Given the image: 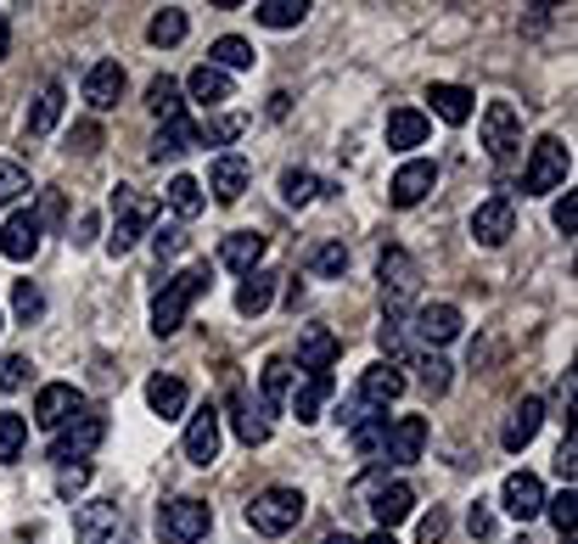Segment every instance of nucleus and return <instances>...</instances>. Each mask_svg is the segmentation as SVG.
Returning a JSON list of instances; mask_svg holds the SVG:
<instances>
[{
    "mask_svg": "<svg viewBox=\"0 0 578 544\" xmlns=\"http://www.w3.org/2000/svg\"><path fill=\"white\" fill-rule=\"evenodd\" d=\"M84 102H90L95 113H113V107L124 102V63H113V57L90 63V73H84Z\"/></svg>",
    "mask_w": 578,
    "mask_h": 544,
    "instance_id": "f3484780",
    "label": "nucleus"
},
{
    "mask_svg": "<svg viewBox=\"0 0 578 544\" xmlns=\"http://www.w3.org/2000/svg\"><path fill=\"white\" fill-rule=\"evenodd\" d=\"M410 511H416V488H410V483H382V488H376L371 517H376V528H382V533H394Z\"/></svg>",
    "mask_w": 578,
    "mask_h": 544,
    "instance_id": "5701e85b",
    "label": "nucleus"
},
{
    "mask_svg": "<svg viewBox=\"0 0 578 544\" xmlns=\"http://www.w3.org/2000/svg\"><path fill=\"white\" fill-rule=\"evenodd\" d=\"M68 146H73V152H79V158H90V152H102V124H73V140H68Z\"/></svg>",
    "mask_w": 578,
    "mask_h": 544,
    "instance_id": "6e6d98bb",
    "label": "nucleus"
},
{
    "mask_svg": "<svg viewBox=\"0 0 578 544\" xmlns=\"http://www.w3.org/2000/svg\"><path fill=\"white\" fill-rule=\"evenodd\" d=\"M185 29H191V18H185L180 7H163V12L147 23V39H152V45H180Z\"/></svg>",
    "mask_w": 578,
    "mask_h": 544,
    "instance_id": "a19ab883",
    "label": "nucleus"
},
{
    "mask_svg": "<svg viewBox=\"0 0 578 544\" xmlns=\"http://www.w3.org/2000/svg\"><path fill=\"white\" fill-rule=\"evenodd\" d=\"M432 185H439V163H432V158H410V163L394 174V185H388V203H394V208H416V203H427Z\"/></svg>",
    "mask_w": 578,
    "mask_h": 544,
    "instance_id": "ddd939ff",
    "label": "nucleus"
},
{
    "mask_svg": "<svg viewBox=\"0 0 578 544\" xmlns=\"http://www.w3.org/2000/svg\"><path fill=\"white\" fill-rule=\"evenodd\" d=\"M450 371H455V365H450L444 354H416V382L432 393V399H439V393H450Z\"/></svg>",
    "mask_w": 578,
    "mask_h": 544,
    "instance_id": "79ce46f5",
    "label": "nucleus"
},
{
    "mask_svg": "<svg viewBox=\"0 0 578 544\" xmlns=\"http://www.w3.org/2000/svg\"><path fill=\"white\" fill-rule=\"evenodd\" d=\"M197 129H203V124H191L185 113H180V118H163L158 135H152V146H147V158H152V163H174V158H185L191 146H203Z\"/></svg>",
    "mask_w": 578,
    "mask_h": 544,
    "instance_id": "dca6fc26",
    "label": "nucleus"
},
{
    "mask_svg": "<svg viewBox=\"0 0 578 544\" xmlns=\"http://www.w3.org/2000/svg\"><path fill=\"white\" fill-rule=\"evenodd\" d=\"M320 544H360V539H349V533H326Z\"/></svg>",
    "mask_w": 578,
    "mask_h": 544,
    "instance_id": "0e129e2a",
    "label": "nucleus"
},
{
    "mask_svg": "<svg viewBox=\"0 0 578 544\" xmlns=\"http://www.w3.org/2000/svg\"><path fill=\"white\" fill-rule=\"evenodd\" d=\"M253 18H259L264 29H298V23L309 18V0H259Z\"/></svg>",
    "mask_w": 578,
    "mask_h": 544,
    "instance_id": "c9c22d12",
    "label": "nucleus"
},
{
    "mask_svg": "<svg viewBox=\"0 0 578 544\" xmlns=\"http://www.w3.org/2000/svg\"><path fill=\"white\" fill-rule=\"evenodd\" d=\"M427 135H432L427 113H416V107H394V113H388V146H394V152H410V146H427Z\"/></svg>",
    "mask_w": 578,
    "mask_h": 544,
    "instance_id": "7c9ffc66",
    "label": "nucleus"
},
{
    "mask_svg": "<svg viewBox=\"0 0 578 544\" xmlns=\"http://www.w3.org/2000/svg\"><path fill=\"white\" fill-rule=\"evenodd\" d=\"M23 443H29V421L12 416V410H0V466H12L23 455Z\"/></svg>",
    "mask_w": 578,
    "mask_h": 544,
    "instance_id": "37998d69",
    "label": "nucleus"
},
{
    "mask_svg": "<svg viewBox=\"0 0 578 544\" xmlns=\"http://www.w3.org/2000/svg\"><path fill=\"white\" fill-rule=\"evenodd\" d=\"M376 342H382V354H388V365H399V360H405V320L382 315V331H376Z\"/></svg>",
    "mask_w": 578,
    "mask_h": 544,
    "instance_id": "09e8293b",
    "label": "nucleus"
},
{
    "mask_svg": "<svg viewBox=\"0 0 578 544\" xmlns=\"http://www.w3.org/2000/svg\"><path fill=\"white\" fill-rule=\"evenodd\" d=\"M427 102H432V113H439L444 124H466L477 113V95L466 84H427Z\"/></svg>",
    "mask_w": 578,
    "mask_h": 544,
    "instance_id": "cd10ccee",
    "label": "nucleus"
},
{
    "mask_svg": "<svg viewBox=\"0 0 578 544\" xmlns=\"http://www.w3.org/2000/svg\"><path fill=\"white\" fill-rule=\"evenodd\" d=\"M29 191H34V185H29V169H23V163H12V158H0V214L18 208Z\"/></svg>",
    "mask_w": 578,
    "mask_h": 544,
    "instance_id": "ea45409f",
    "label": "nucleus"
},
{
    "mask_svg": "<svg viewBox=\"0 0 578 544\" xmlns=\"http://www.w3.org/2000/svg\"><path fill=\"white\" fill-rule=\"evenodd\" d=\"M461 326H466V315H461L455 304H421V309H416V337H421V342H432V349L455 342V337H461Z\"/></svg>",
    "mask_w": 578,
    "mask_h": 544,
    "instance_id": "6ab92c4d",
    "label": "nucleus"
},
{
    "mask_svg": "<svg viewBox=\"0 0 578 544\" xmlns=\"http://www.w3.org/2000/svg\"><path fill=\"white\" fill-rule=\"evenodd\" d=\"M39 236H45V219L34 208H12L7 225H0V253H7L12 264H29L39 253Z\"/></svg>",
    "mask_w": 578,
    "mask_h": 544,
    "instance_id": "9b49d317",
    "label": "nucleus"
},
{
    "mask_svg": "<svg viewBox=\"0 0 578 544\" xmlns=\"http://www.w3.org/2000/svg\"><path fill=\"white\" fill-rule=\"evenodd\" d=\"M185 461L203 466V472L219 461V410L214 405H203L197 416H191V427H185Z\"/></svg>",
    "mask_w": 578,
    "mask_h": 544,
    "instance_id": "a211bd4d",
    "label": "nucleus"
},
{
    "mask_svg": "<svg viewBox=\"0 0 578 544\" xmlns=\"http://www.w3.org/2000/svg\"><path fill=\"white\" fill-rule=\"evenodd\" d=\"M567 174H573L567 140H562V135H540L534 152H528V169H522V191H528V196H545V191L567 185Z\"/></svg>",
    "mask_w": 578,
    "mask_h": 544,
    "instance_id": "39448f33",
    "label": "nucleus"
},
{
    "mask_svg": "<svg viewBox=\"0 0 578 544\" xmlns=\"http://www.w3.org/2000/svg\"><path fill=\"white\" fill-rule=\"evenodd\" d=\"M253 45L242 39V34H225V39H214L208 45V68H219V73H242V68H253Z\"/></svg>",
    "mask_w": 578,
    "mask_h": 544,
    "instance_id": "473e14b6",
    "label": "nucleus"
},
{
    "mask_svg": "<svg viewBox=\"0 0 578 544\" xmlns=\"http://www.w3.org/2000/svg\"><path fill=\"white\" fill-rule=\"evenodd\" d=\"M540 421H545V399H517V410H511V421H506L500 443H506L511 455H522L528 443L540 438Z\"/></svg>",
    "mask_w": 578,
    "mask_h": 544,
    "instance_id": "393cba45",
    "label": "nucleus"
},
{
    "mask_svg": "<svg viewBox=\"0 0 578 544\" xmlns=\"http://www.w3.org/2000/svg\"><path fill=\"white\" fill-rule=\"evenodd\" d=\"M248 180H253V169H248V158H236V152H225V158H214V169H208V191H214V203H242V191H248Z\"/></svg>",
    "mask_w": 578,
    "mask_h": 544,
    "instance_id": "412c9836",
    "label": "nucleus"
},
{
    "mask_svg": "<svg viewBox=\"0 0 578 544\" xmlns=\"http://www.w3.org/2000/svg\"><path fill=\"white\" fill-rule=\"evenodd\" d=\"M152 219H158V203H152V196H140L135 185H118V191H113V236H107V253H113V259L129 253V247L152 230Z\"/></svg>",
    "mask_w": 578,
    "mask_h": 544,
    "instance_id": "7ed1b4c3",
    "label": "nucleus"
},
{
    "mask_svg": "<svg viewBox=\"0 0 578 544\" xmlns=\"http://www.w3.org/2000/svg\"><path fill=\"white\" fill-rule=\"evenodd\" d=\"M230 427H236V438H242L248 450H259V443H270V421H264V410L248 399L242 387L230 393Z\"/></svg>",
    "mask_w": 578,
    "mask_h": 544,
    "instance_id": "bb28decb",
    "label": "nucleus"
},
{
    "mask_svg": "<svg viewBox=\"0 0 578 544\" xmlns=\"http://www.w3.org/2000/svg\"><path fill=\"white\" fill-rule=\"evenodd\" d=\"M124 528L129 522H124V506L118 500H90V506L73 511V539L79 544H113Z\"/></svg>",
    "mask_w": 578,
    "mask_h": 544,
    "instance_id": "6e6552de",
    "label": "nucleus"
},
{
    "mask_svg": "<svg viewBox=\"0 0 578 544\" xmlns=\"http://www.w3.org/2000/svg\"><path fill=\"white\" fill-rule=\"evenodd\" d=\"M337 354H343V342H337L326 326H309V331L298 337V365H304L309 376H331Z\"/></svg>",
    "mask_w": 578,
    "mask_h": 544,
    "instance_id": "b1692460",
    "label": "nucleus"
},
{
    "mask_svg": "<svg viewBox=\"0 0 578 544\" xmlns=\"http://www.w3.org/2000/svg\"><path fill=\"white\" fill-rule=\"evenodd\" d=\"M147 241H152V253H158V259H174V253H185V247H191L185 225H152Z\"/></svg>",
    "mask_w": 578,
    "mask_h": 544,
    "instance_id": "49530a36",
    "label": "nucleus"
},
{
    "mask_svg": "<svg viewBox=\"0 0 578 544\" xmlns=\"http://www.w3.org/2000/svg\"><path fill=\"white\" fill-rule=\"evenodd\" d=\"M102 438H107V416H102V410H79L68 427L52 432V461H57V466H73V461H84Z\"/></svg>",
    "mask_w": 578,
    "mask_h": 544,
    "instance_id": "0eeeda50",
    "label": "nucleus"
},
{
    "mask_svg": "<svg viewBox=\"0 0 578 544\" xmlns=\"http://www.w3.org/2000/svg\"><path fill=\"white\" fill-rule=\"evenodd\" d=\"M360 544H399V539H394V533H382V528H376V533H371V539H360Z\"/></svg>",
    "mask_w": 578,
    "mask_h": 544,
    "instance_id": "e2e57ef3",
    "label": "nucleus"
},
{
    "mask_svg": "<svg viewBox=\"0 0 578 544\" xmlns=\"http://www.w3.org/2000/svg\"><path fill=\"white\" fill-rule=\"evenodd\" d=\"M163 196H169V208H174L180 219H197V214L208 208V196H203V185H197V180H191V174H174Z\"/></svg>",
    "mask_w": 578,
    "mask_h": 544,
    "instance_id": "e433bc0d",
    "label": "nucleus"
},
{
    "mask_svg": "<svg viewBox=\"0 0 578 544\" xmlns=\"http://www.w3.org/2000/svg\"><path fill=\"white\" fill-rule=\"evenodd\" d=\"M320 191H326V185H320L309 169H286V174H281V203H286V208H304V203H315Z\"/></svg>",
    "mask_w": 578,
    "mask_h": 544,
    "instance_id": "58836bf2",
    "label": "nucleus"
},
{
    "mask_svg": "<svg viewBox=\"0 0 578 544\" xmlns=\"http://www.w3.org/2000/svg\"><path fill=\"white\" fill-rule=\"evenodd\" d=\"M551 219H556V230H562V236H573V230H578V196H573V191H567V196H556Z\"/></svg>",
    "mask_w": 578,
    "mask_h": 544,
    "instance_id": "4d7b16f0",
    "label": "nucleus"
},
{
    "mask_svg": "<svg viewBox=\"0 0 578 544\" xmlns=\"http://www.w3.org/2000/svg\"><path fill=\"white\" fill-rule=\"evenodd\" d=\"M29 354H0V393H18L23 382H29Z\"/></svg>",
    "mask_w": 578,
    "mask_h": 544,
    "instance_id": "3c124183",
    "label": "nucleus"
},
{
    "mask_svg": "<svg viewBox=\"0 0 578 544\" xmlns=\"http://www.w3.org/2000/svg\"><path fill=\"white\" fill-rule=\"evenodd\" d=\"M517 146H522V113H517L511 102H489V107H484V152H489L495 163H506Z\"/></svg>",
    "mask_w": 578,
    "mask_h": 544,
    "instance_id": "1a4fd4ad",
    "label": "nucleus"
},
{
    "mask_svg": "<svg viewBox=\"0 0 578 544\" xmlns=\"http://www.w3.org/2000/svg\"><path fill=\"white\" fill-rule=\"evenodd\" d=\"M147 405H152V416H163V421H174V416H185V405H191V393H185V382L180 376H152L147 382Z\"/></svg>",
    "mask_w": 578,
    "mask_h": 544,
    "instance_id": "c756f323",
    "label": "nucleus"
},
{
    "mask_svg": "<svg viewBox=\"0 0 578 544\" xmlns=\"http://www.w3.org/2000/svg\"><path fill=\"white\" fill-rule=\"evenodd\" d=\"M84 483H90V466H57V494H68V500H73Z\"/></svg>",
    "mask_w": 578,
    "mask_h": 544,
    "instance_id": "13d9d810",
    "label": "nucleus"
},
{
    "mask_svg": "<svg viewBox=\"0 0 578 544\" xmlns=\"http://www.w3.org/2000/svg\"><path fill=\"white\" fill-rule=\"evenodd\" d=\"M421 450H427V421H421V416H399V421H388V443H382V455H388L394 466L421 461Z\"/></svg>",
    "mask_w": 578,
    "mask_h": 544,
    "instance_id": "aec40b11",
    "label": "nucleus"
},
{
    "mask_svg": "<svg viewBox=\"0 0 578 544\" xmlns=\"http://www.w3.org/2000/svg\"><path fill=\"white\" fill-rule=\"evenodd\" d=\"M405 393V371L399 365H388V360H376L365 376H360V387H354V399L365 405V410H388L394 399Z\"/></svg>",
    "mask_w": 578,
    "mask_h": 544,
    "instance_id": "4468645a",
    "label": "nucleus"
},
{
    "mask_svg": "<svg viewBox=\"0 0 578 544\" xmlns=\"http://www.w3.org/2000/svg\"><path fill=\"white\" fill-rule=\"evenodd\" d=\"M259 259H264V236H259V230H230V236L219 241V264L236 270V275L259 270Z\"/></svg>",
    "mask_w": 578,
    "mask_h": 544,
    "instance_id": "a878e982",
    "label": "nucleus"
},
{
    "mask_svg": "<svg viewBox=\"0 0 578 544\" xmlns=\"http://www.w3.org/2000/svg\"><path fill=\"white\" fill-rule=\"evenodd\" d=\"M147 107H152L158 118H180V79L158 73V79L147 84Z\"/></svg>",
    "mask_w": 578,
    "mask_h": 544,
    "instance_id": "a18cd8bd",
    "label": "nucleus"
},
{
    "mask_svg": "<svg viewBox=\"0 0 578 544\" xmlns=\"http://www.w3.org/2000/svg\"><path fill=\"white\" fill-rule=\"evenodd\" d=\"M500 506H506V517H517V522H534V517L545 511V483H540L534 472H511L506 488H500Z\"/></svg>",
    "mask_w": 578,
    "mask_h": 544,
    "instance_id": "2eb2a0df",
    "label": "nucleus"
},
{
    "mask_svg": "<svg viewBox=\"0 0 578 544\" xmlns=\"http://www.w3.org/2000/svg\"><path fill=\"white\" fill-rule=\"evenodd\" d=\"M286 399H293V360L275 354V360L264 365V382H259V410L270 416V410H281Z\"/></svg>",
    "mask_w": 578,
    "mask_h": 544,
    "instance_id": "c85d7f7f",
    "label": "nucleus"
},
{
    "mask_svg": "<svg viewBox=\"0 0 578 544\" xmlns=\"http://www.w3.org/2000/svg\"><path fill=\"white\" fill-rule=\"evenodd\" d=\"M12 309H18L23 320H39V315H45V298H39V286H34V281H18V292H12Z\"/></svg>",
    "mask_w": 578,
    "mask_h": 544,
    "instance_id": "603ef678",
    "label": "nucleus"
},
{
    "mask_svg": "<svg viewBox=\"0 0 578 544\" xmlns=\"http://www.w3.org/2000/svg\"><path fill=\"white\" fill-rule=\"evenodd\" d=\"M511 236H517L511 196H489V203H477V214H472V241L477 247H506Z\"/></svg>",
    "mask_w": 578,
    "mask_h": 544,
    "instance_id": "f8f14e48",
    "label": "nucleus"
},
{
    "mask_svg": "<svg viewBox=\"0 0 578 544\" xmlns=\"http://www.w3.org/2000/svg\"><path fill=\"white\" fill-rule=\"evenodd\" d=\"M270 298H275V275L270 270H248L242 286H236V309H242V315H264Z\"/></svg>",
    "mask_w": 578,
    "mask_h": 544,
    "instance_id": "f704fd0d",
    "label": "nucleus"
},
{
    "mask_svg": "<svg viewBox=\"0 0 578 544\" xmlns=\"http://www.w3.org/2000/svg\"><path fill=\"white\" fill-rule=\"evenodd\" d=\"M203 292H208V264H191V270L169 275V281H163V292L152 298V331H158V337H174V331L185 326L191 304H197Z\"/></svg>",
    "mask_w": 578,
    "mask_h": 544,
    "instance_id": "f257e3e1",
    "label": "nucleus"
},
{
    "mask_svg": "<svg viewBox=\"0 0 578 544\" xmlns=\"http://www.w3.org/2000/svg\"><path fill=\"white\" fill-rule=\"evenodd\" d=\"M208 528H214V511H208L203 500H191V494L158 506V533H163V544H203Z\"/></svg>",
    "mask_w": 578,
    "mask_h": 544,
    "instance_id": "423d86ee",
    "label": "nucleus"
},
{
    "mask_svg": "<svg viewBox=\"0 0 578 544\" xmlns=\"http://www.w3.org/2000/svg\"><path fill=\"white\" fill-rule=\"evenodd\" d=\"M185 90H191V102H208V107H219V102H230V73H219V68H191V79H185Z\"/></svg>",
    "mask_w": 578,
    "mask_h": 544,
    "instance_id": "72a5a7b5",
    "label": "nucleus"
},
{
    "mask_svg": "<svg viewBox=\"0 0 578 544\" xmlns=\"http://www.w3.org/2000/svg\"><path fill=\"white\" fill-rule=\"evenodd\" d=\"M545 511H551L556 533H562V539H573V522H578V494H573V488H562L556 500H545Z\"/></svg>",
    "mask_w": 578,
    "mask_h": 544,
    "instance_id": "de8ad7c7",
    "label": "nucleus"
},
{
    "mask_svg": "<svg viewBox=\"0 0 578 544\" xmlns=\"http://www.w3.org/2000/svg\"><path fill=\"white\" fill-rule=\"evenodd\" d=\"M7 52H12V23H7V12H0V63H7Z\"/></svg>",
    "mask_w": 578,
    "mask_h": 544,
    "instance_id": "680f3d73",
    "label": "nucleus"
},
{
    "mask_svg": "<svg viewBox=\"0 0 578 544\" xmlns=\"http://www.w3.org/2000/svg\"><path fill=\"white\" fill-rule=\"evenodd\" d=\"M95 230H102V219H95V214H79V236H73V241H95Z\"/></svg>",
    "mask_w": 578,
    "mask_h": 544,
    "instance_id": "052dcab7",
    "label": "nucleus"
},
{
    "mask_svg": "<svg viewBox=\"0 0 578 544\" xmlns=\"http://www.w3.org/2000/svg\"><path fill=\"white\" fill-rule=\"evenodd\" d=\"M304 522V494L298 488H264V494H253L248 500V528L259 533V539H281V533H293Z\"/></svg>",
    "mask_w": 578,
    "mask_h": 544,
    "instance_id": "f03ea898",
    "label": "nucleus"
},
{
    "mask_svg": "<svg viewBox=\"0 0 578 544\" xmlns=\"http://www.w3.org/2000/svg\"><path fill=\"white\" fill-rule=\"evenodd\" d=\"M63 107H68V90H63V79H45L39 84V95H34V107H29V135L34 140H45L57 124H63Z\"/></svg>",
    "mask_w": 578,
    "mask_h": 544,
    "instance_id": "4be33fe9",
    "label": "nucleus"
},
{
    "mask_svg": "<svg viewBox=\"0 0 578 544\" xmlns=\"http://www.w3.org/2000/svg\"><path fill=\"white\" fill-rule=\"evenodd\" d=\"M349 443H354V455H360V461L382 455V443H388V416H365V421H354V427H349Z\"/></svg>",
    "mask_w": 578,
    "mask_h": 544,
    "instance_id": "4c0bfd02",
    "label": "nucleus"
},
{
    "mask_svg": "<svg viewBox=\"0 0 578 544\" xmlns=\"http://www.w3.org/2000/svg\"><path fill=\"white\" fill-rule=\"evenodd\" d=\"M242 129H248V118L242 113H225V118H214L208 129H197L203 140H214V146H230V140H242Z\"/></svg>",
    "mask_w": 578,
    "mask_h": 544,
    "instance_id": "8fccbe9b",
    "label": "nucleus"
},
{
    "mask_svg": "<svg viewBox=\"0 0 578 544\" xmlns=\"http://www.w3.org/2000/svg\"><path fill=\"white\" fill-rule=\"evenodd\" d=\"M331 387H337L331 376H304V382H298V393L286 399V410H293L304 427H309V421H320V410H326V399H331Z\"/></svg>",
    "mask_w": 578,
    "mask_h": 544,
    "instance_id": "2f4dec72",
    "label": "nucleus"
},
{
    "mask_svg": "<svg viewBox=\"0 0 578 544\" xmlns=\"http://www.w3.org/2000/svg\"><path fill=\"white\" fill-rule=\"evenodd\" d=\"M0 326H7V320H0Z\"/></svg>",
    "mask_w": 578,
    "mask_h": 544,
    "instance_id": "69168bd1",
    "label": "nucleus"
},
{
    "mask_svg": "<svg viewBox=\"0 0 578 544\" xmlns=\"http://www.w3.org/2000/svg\"><path fill=\"white\" fill-rule=\"evenodd\" d=\"M444 533H450V517H444L439 506H432V511L421 517V528H416V539H421V544H444Z\"/></svg>",
    "mask_w": 578,
    "mask_h": 544,
    "instance_id": "5fc2aeb1",
    "label": "nucleus"
},
{
    "mask_svg": "<svg viewBox=\"0 0 578 544\" xmlns=\"http://www.w3.org/2000/svg\"><path fill=\"white\" fill-rule=\"evenodd\" d=\"M79 410H84V393H79L73 382H45L39 399H34V427L57 432V427H68Z\"/></svg>",
    "mask_w": 578,
    "mask_h": 544,
    "instance_id": "9d476101",
    "label": "nucleus"
},
{
    "mask_svg": "<svg viewBox=\"0 0 578 544\" xmlns=\"http://www.w3.org/2000/svg\"><path fill=\"white\" fill-rule=\"evenodd\" d=\"M466 528H472V539H489V533H495V517H489V506H484V500H477V506L466 511Z\"/></svg>",
    "mask_w": 578,
    "mask_h": 544,
    "instance_id": "bf43d9fd",
    "label": "nucleus"
},
{
    "mask_svg": "<svg viewBox=\"0 0 578 544\" xmlns=\"http://www.w3.org/2000/svg\"><path fill=\"white\" fill-rule=\"evenodd\" d=\"M309 270H315L320 281H337V275L349 270V247H343V241H320L315 253H309Z\"/></svg>",
    "mask_w": 578,
    "mask_h": 544,
    "instance_id": "c03bdc74",
    "label": "nucleus"
},
{
    "mask_svg": "<svg viewBox=\"0 0 578 544\" xmlns=\"http://www.w3.org/2000/svg\"><path fill=\"white\" fill-rule=\"evenodd\" d=\"M556 477H562V488H573V477H578V450H573V427H567L562 450H556Z\"/></svg>",
    "mask_w": 578,
    "mask_h": 544,
    "instance_id": "864d4df0",
    "label": "nucleus"
},
{
    "mask_svg": "<svg viewBox=\"0 0 578 544\" xmlns=\"http://www.w3.org/2000/svg\"><path fill=\"white\" fill-rule=\"evenodd\" d=\"M376 281H382V315L405 320L416 286H421V264L405 253V247H388V253H382V264H376Z\"/></svg>",
    "mask_w": 578,
    "mask_h": 544,
    "instance_id": "20e7f679",
    "label": "nucleus"
}]
</instances>
